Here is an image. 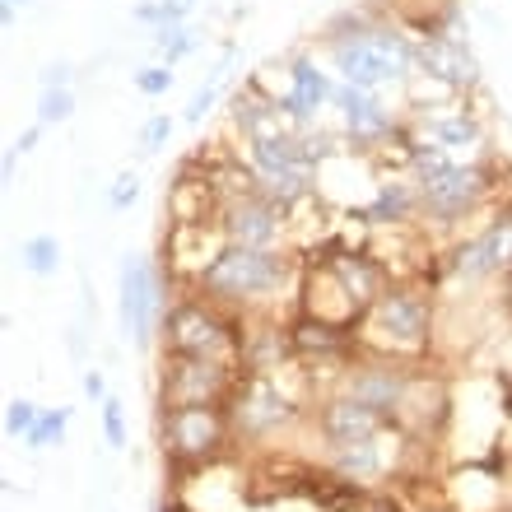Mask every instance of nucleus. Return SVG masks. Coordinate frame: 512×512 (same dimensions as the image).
I'll return each mask as SVG.
<instances>
[{
  "label": "nucleus",
  "mask_w": 512,
  "mask_h": 512,
  "mask_svg": "<svg viewBox=\"0 0 512 512\" xmlns=\"http://www.w3.org/2000/svg\"><path fill=\"white\" fill-rule=\"evenodd\" d=\"M66 424H70V410L66 405H56V410H42L38 424H33V433H28L24 443L33 447V452H42V447H52L66 438Z\"/></svg>",
  "instance_id": "4be33fe9"
},
{
  "label": "nucleus",
  "mask_w": 512,
  "mask_h": 512,
  "mask_svg": "<svg viewBox=\"0 0 512 512\" xmlns=\"http://www.w3.org/2000/svg\"><path fill=\"white\" fill-rule=\"evenodd\" d=\"M84 396L94 405L108 401V378H103V368H89V373H84Z\"/></svg>",
  "instance_id": "7c9ffc66"
},
{
  "label": "nucleus",
  "mask_w": 512,
  "mask_h": 512,
  "mask_svg": "<svg viewBox=\"0 0 512 512\" xmlns=\"http://www.w3.org/2000/svg\"><path fill=\"white\" fill-rule=\"evenodd\" d=\"M284 70H289V94H280V108L289 112V122H294L298 131H312L317 117H322V108H331L336 75L317 66V56H308V52H294L284 61Z\"/></svg>",
  "instance_id": "f3484780"
},
{
  "label": "nucleus",
  "mask_w": 512,
  "mask_h": 512,
  "mask_svg": "<svg viewBox=\"0 0 512 512\" xmlns=\"http://www.w3.org/2000/svg\"><path fill=\"white\" fill-rule=\"evenodd\" d=\"M75 112V94L70 89H42L38 94V126H61Z\"/></svg>",
  "instance_id": "5701e85b"
},
{
  "label": "nucleus",
  "mask_w": 512,
  "mask_h": 512,
  "mask_svg": "<svg viewBox=\"0 0 512 512\" xmlns=\"http://www.w3.org/2000/svg\"><path fill=\"white\" fill-rule=\"evenodd\" d=\"M38 84H42V89H70V66H66V61L47 66V70L38 75Z\"/></svg>",
  "instance_id": "2f4dec72"
},
{
  "label": "nucleus",
  "mask_w": 512,
  "mask_h": 512,
  "mask_svg": "<svg viewBox=\"0 0 512 512\" xmlns=\"http://www.w3.org/2000/svg\"><path fill=\"white\" fill-rule=\"evenodd\" d=\"M168 135H173V117H168V112H154V117L140 126V149H149V154H154V149L168 145Z\"/></svg>",
  "instance_id": "cd10ccee"
},
{
  "label": "nucleus",
  "mask_w": 512,
  "mask_h": 512,
  "mask_svg": "<svg viewBox=\"0 0 512 512\" xmlns=\"http://www.w3.org/2000/svg\"><path fill=\"white\" fill-rule=\"evenodd\" d=\"M345 219H364L368 229H405L410 219H419V187L415 177H382L373 201L350 210Z\"/></svg>",
  "instance_id": "a211bd4d"
},
{
  "label": "nucleus",
  "mask_w": 512,
  "mask_h": 512,
  "mask_svg": "<svg viewBox=\"0 0 512 512\" xmlns=\"http://www.w3.org/2000/svg\"><path fill=\"white\" fill-rule=\"evenodd\" d=\"M177 275H163L149 256L131 252L122 261V298H117V312H122V336L131 345H154L163 326V312L173 303V294H163Z\"/></svg>",
  "instance_id": "1a4fd4ad"
},
{
  "label": "nucleus",
  "mask_w": 512,
  "mask_h": 512,
  "mask_svg": "<svg viewBox=\"0 0 512 512\" xmlns=\"http://www.w3.org/2000/svg\"><path fill=\"white\" fill-rule=\"evenodd\" d=\"M326 56H331V75L336 80L368 89V94H382V89H405L415 80L419 42L396 19H382L378 28H368L364 38L331 42Z\"/></svg>",
  "instance_id": "7ed1b4c3"
},
{
  "label": "nucleus",
  "mask_w": 512,
  "mask_h": 512,
  "mask_svg": "<svg viewBox=\"0 0 512 512\" xmlns=\"http://www.w3.org/2000/svg\"><path fill=\"white\" fill-rule=\"evenodd\" d=\"M215 98H219V84H205V89H196V94H191V103H187V112H182V122L201 126V117L215 108Z\"/></svg>",
  "instance_id": "c85d7f7f"
},
{
  "label": "nucleus",
  "mask_w": 512,
  "mask_h": 512,
  "mask_svg": "<svg viewBox=\"0 0 512 512\" xmlns=\"http://www.w3.org/2000/svg\"><path fill=\"white\" fill-rule=\"evenodd\" d=\"M419 187V219L433 224V229H457L461 219L480 215L494 196H499V182H494V163H457L447 168L443 177L433 182H415Z\"/></svg>",
  "instance_id": "0eeeda50"
},
{
  "label": "nucleus",
  "mask_w": 512,
  "mask_h": 512,
  "mask_svg": "<svg viewBox=\"0 0 512 512\" xmlns=\"http://www.w3.org/2000/svg\"><path fill=\"white\" fill-rule=\"evenodd\" d=\"M438 312H433V289L419 280H391L387 294L364 312L359 322V350L396 359V364H429Z\"/></svg>",
  "instance_id": "f03ea898"
},
{
  "label": "nucleus",
  "mask_w": 512,
  "mask_h": 512,
  "mask_svg": "<svg viewBox=\"0 0 512 512\" xmlns=\"http://www.w3.org/2000/svg\"><path fill=\"white\" fill-rule=\"evenodd\" d=\"M298 252H256V247H224L210 266L191 280V289L238 317H270L280 294L298 280Z\"/></svg>",
  "instance_id": "f257e3e1"
},
{
  "label": "nucleus",
  "mask_w": 512,
  "mask_h": 512,
  "mask_svg": "<svg viewBox=\"0 0 512 512\" xmlns=\"http://www.w3.org/2000/svg\"><path fill=\"white\" fill-rule=\"evenodd\" d=\"M229 443H238L229 405H168V410H159L163 466L173 475H191L219 461L229 452Z\"/></svg>",
  "instance_id": "39448f33"
},
{
  "label": "nucleus",
  "mask_w": 512,
  "mask_h": 512,
  "mask_svg": "<svg viewBox=\"0 0 512 512\" xmlns=\"http://www.w3.org/2000/svg\"><path fill=\"white\" fill-rule=\"evenodd\" d=\"M159 5H163V24H182L196 0H159Z\"/></svg>",
  "instance_id": "473e14b6"
},
{
  "label": "nucleus",
  "mask_w": 512,
  "mask_h": 512,
  "mask_svg": "<svg viewBox=\"0 0 512 512\" xmlns=\"http://www.w3.org/2000/svg\"><path fill=\"white\" fill-rule=\"evenodd\" d=\"M447 270H452L457 280H466V284L494 280V275L508 280L512 275V196L494 210V219H489L475 238H461V243L452 247Z\"/></svg>",
  "instance_id": "f8f14e48"
},
{
  "label": "nucleus",
  "mask_w": 512,
  "mask_h": 512,
  "mask_svg": "<svg viewBox=\"0 0 512 512\" xmlns=\"http://www.w3.org/2000/svg\"><path fill=\"white\" fill-rule=\"evenodd\" d=\"M5 5H24V0H5Z\"/></svg>",
  "instance_id": "a19ab883"
},
{
  "label": "nucleus",
  "mask_w": 512,
  "mask_h": 512,
  "mask_svg": "<svg viewBox=\"0 0 512 512\" xmlns=\"http://www.w3.org/2000/svg\"><path fill=\"white\" fill-rule=\"evenodd\" d=\"M503 312H508V317H512V275H508V280H503Z\"/></svg>",
  "instance_id": "58836bf2"
},
{
  "label": "nucleus",
  "mask_w": 512,
  "mask_h": 512,
  "mask_svg": "<svg viewBox=\"0 0 512 512\" xmlns=\"http://www.w3.org/2000/svg\"><path fill=\"white\" fill-rule=\"evenodd\" d=\"M391 10V19L415 33L419 42L424 38H443V33H457V0H382Z\"/></svg>",
  "instance_id": "6ab92c4d"
},
{
  "label": "nucleus",
  "mask_w": 512,
  "mask_h": 512,
  "mask_svg": "<svg viewBox=\"0 0 512 512\" xmlns=\"http://www.w3.org/2000/svg\"><path fill=\"white\" fill-rule=\"evenodd\" d=\"M159 512H191L187 508V503H182V499H177V494H173V499H163V508Z\"/></svg>",
  "instance_id": "4c0bfd02"
},
{
  "label": "nucleus",
  "mask_w": 512,
  "mask_h": 512,
  "mask_svg": "<svg viewBox=\"0 0 512 512\" xmlns=\"http://www.w3.org/2000/svg\"><path fill=\"white\" fill-rule=\"evenodd\" d=\"M387 424L391 419L382 415V410L354 401V396H345V391H326L322 401L312 405V429H317V438L326 443V452H340V447L364 443V438L382 433Z\"/></svg>",
  "instance_id": "2eb2a0df"
},
{
  "label": "nucleus",
  "mask_w": 512,
  "mask_h": 512,
  "mask_svg": "<svg viewBox=\"0 0 512 512\" xmlns=\"http://www.w3.org/2000/svg\"><path fill=\"white\" fill-rule=\"evenodd\" d=\"M19 266H24L28 275L47 280V275H56V270H61V243H56L52 233H33V238H24V243H19Z\"/></svg>",
  "instance_id": "aec40b11"
},
{
  "label": "nucleus",
  "mask_w": 512,
  "mask_h": 512,
  "mask_svg": "<svg viewBox=\"0 0 512 512\" xmlns=\"http://www.w3.org/2000/svg\"><path fill=\"white\" fill-rule=\"evenodd\" d=\"M135 19H140V24L163 28V5H159V0H145V5H135Z\"/></svg>",
  "instance_id": "72a5a7b5"
},
{
  "label": "nucleus",
  "mask_w": 512,
  "mask_h": 512,
  "mask_svg": "<svg viewBox=\"0 0 512 512\" xmlns=\"http://www.w3.org/2000/svg\"><path fill=\"white\" fill-rule=\"evenodd\" d=\"M331 108L340 112V122H345V149H354V154H382L405 126V117H396L378 94L354 89V84H345V80H336Z\"/></svg>",
  "instance_id": "9b49d317"
},
{
  "label": "nucleus",
  "mask_w": 512,
  "mask_h": 512,
  "mask_svg": "<svg viewBox=\"0 0 512 512\" xmlns=\"http://www.w3.org/2000/svg\"><path fill=\"white\" fill-rule=\"evenodd\" d=\"M243 336L247 317L224 312L219 303L191 289V294H177L163 312L159 354H191V359H219V364L243 368Z\"/></svg>",
  "instance_id": "20e7f679"
},
{
  "label": "nucleus",
  "mask_w": 512,
  "mask_h": 512,
  "mask_svg": "<svg viewBox=\"0 0 512 512\" xmlns=\"http://www.w3.org/2000/svg\"><path fill=\"white\" fill-rule=\"evenodd\" d=\"M135 89L145 98H163L168 89H173V66H145L135 70Z\"/></svg>",
  "instance_id": "a878e982"
},
{
  "label": "nucleus",
  "mask_w": 512,
  "mask_h": 512,
  "mask_svg": "<svg viewBox=\"0 0 512 512\" xmlns=\"http://www.w3.org/2000/svg\"><path fill=\"white\" fill-rule=\"evenodd\" d=\"M154 42H159V52H163V66H177L182 56H191L196 47H201V38H196L187 24H163V28H154Z\"/></svg>",
  "instance_id": "412c9836"
},
{
  "label": "nucleus",
  "mask_w": 512,
  "mask_h": 512,
  "mask_svg": "<svg viewBox=\"0 0 512 512\" xmlns=\"http://www.w3.org/2000/svg\"><path fill=\"white\" fill-rule=\"evenodd\" d=\"M243 382L238 364H219V359H191V354H159V410L168 405H229L233 391Z\"/></svg>",
  "instance_id": "6e6552de"
},
{
  "label": "nucleus",
  "mask_w": 512,
  "mask_h": 512,
  "mask_svg": "<svg viewBox=\"0 0 512 512\" xmlns=\"http://www.w3.org/2000/svg\"><path fill=\"white\" fill-rule=\"evenodd\" d=\"M410 131H415V140L443 149V154H452L457 163L485 159V122H480L471 108H461V103H443V108H433V112H415V117H410Z\"/></svg>",
  "instance_id": "ddd939ff"
},
{
  "label": "nucleus",
  "mask_w": 512,
  "mask_h": 512,
  "mask_svg": "<svg viewBox=\"0 0 512 512\" xmlns=\"http://www.w3.org/2000/svg\"><path fill=\"white\" fill-rule=\"evenodd\" d=\"M135 201H140V177H135V173H122V177H117V182L108 187V210H117V215H122V210H131Z\"/></svg>",
  "instance_id": "bb28decb"
},
{
  "label": "nucleus",
  "mask_w": 512,
  "mask_h": 512,
  "mask_svg": "<svg viewBox=\"0 0 512 512\" xmlns=\"http://www.w3.org/2000/svg\"><path fill=\"white\" fill-rule=\"evenodd\" d=\"M499 387H503V415L512 419V378H499Z\"/></svg>",
  "instance_id": "e433bc0d"
},
{
  "label": "nucleus",
  "mask_w": 512,
  "mask_h": 512,
  "mask_svg": "<svg viewBox=\"0 0 512 512\" xmlns=\"http://www.w3.org/2000/svg\"><path fill=\"white\" fill-rule=\"evenodd\" d=\"M215 229H219V238H224V247L289 252V247H284V238H289V210H280L275 201H266L261 191L219 205Z\"/></svg>",
  "instance_id": "9d476101"
},
{
  "label": "nucleus",
  "mask_w": 512,
  "mask_h": 512,
  "mask_svg": "<svg viewBox=\"0 0 512 512\" xmlns=\"http://www.w3.org/2000/svg\"><path fill=\"white\" fill-rule=\"evenodd\" d=\"M415 75L429 80L433 89H443L447 98H461V94H475V89H480V61H475V52L466 47V38H457V33L419 42Z\"/></svg>",
  "instance_id": "4468645a"
},
{
  "label": "nucleus",
  "mask_w": 512,
  "mask_h": 512,
  "mask_svg": "<svg viewBox=\"0 0 512 512\" xmlns=\"http://www.w3.org/2000/svg\"><path fill=\"white\" fill-rule=\"evenodd\" d=\"M14 163H19V149L5 145V154H0V182L5 187H14Z\"/></svg>",
  "instance_id": "f704fd0d"
},
{
  "label": "nucleus",
  "mask_w": 512,
  "mask_h": 512,
  "mask_svg": "<svg viewBox=\"0 0 512 512\" xmlns=\"http://www.w3.org/2000/svg\"><path fill=\"white\" fill-rule=\"evenodd\" d=\"M447 415H452V391H447V378L443 373H429V364L415 368V378H410V387H405V396H401V405H396L391 424L405 429L415 443H429V438L443 433Z\"/></svg>",
  "instance_id": "dca6fc26"
},
{
  "label": "nucleus",
  "mask_w": 512,
  "mask_h": 512,
  "mask_svg": "<svg viewBox=\"0 0 512 512\" xmlns=\"http://www.w3.org/2000/svg\"><path fill=\"white\" fill-rule=\"evenodd\" d=\"M0 28H14V5H0Z\"/></svg>",
  "instance_id": "ea45409f"
},
{
  "label": "nucleus",
  "mask_w": 512,
  "mask_h": 512,
  "mask_svg": "<svg viewBox=\"0 0 512 512\" xmlns=\"http://www.w3.org/2000/svg\"><path fill=\"white\" fill-rule=\"evenodd\" d=\"M38 135H42V126H38V122H33V126H28V131H19V135H14L10 145H14V149H19V154H28V149H38Z\"/></svg>",
  "instance_id": "c9c22d12"
},
{
  "label": "nucleus",
  "mask_w": 512,
  "mask_h": 512,
  "mask_svg": "<svg viewBox=\"0 0 512 512\" xmlns=\"http://www.w3.org/2000/svg\"><path fill=\"white\" fill-rule=\"evenodd\" d=\"M103 433H108L112 452H122V447H126V410H122V401H117V396H108V401H103Z\"/></svg>",
  "instance_id": "393cba45"
},
{
  "label": "nucleus",
  "mask_w": 512,
  "mask_h": 512,
  "mask_svg": "<svg viewBox=\"0 0 512 512\" xmlns=\"http://www.w3.org/2000/svg\"><path fill=\"white\" fill-rule=\"evenodd\" d=\"M38 405L28 401V396H14L10 405H5V433H10V438H28V433H33V424H38Z\"/></svg>",
  "instance_id": "b1692460"
},
{
  "label": "nucleus",
  "mask_w": 512,
  "mask_h": 512,
  "mask_svg": "<svg viewBox=\"0 0 512 512\" xmlns=\"http://www.w3.org/2000/svg\"><path fill=\"white\" fill-rule=\"evenodd\" d=\"M289 373V368H284ZM284 373H243L238 391L229 401V419H233V438L238 443H266L280 429L303 419V396L284 391Z\"/></svg>",
  "instance_id": "423d86ee"
},
{
  "label": "nucleus",
  "mask_w": 512,
  "mask_h": 512,
  "mask_svg": "<svg viewBox=\"0 0 512 512\" xmlns=\"http://www.w3.org/2000/svg\"><path fill=\"white\" fill-rule=\"evenodd\" d=\"M354 512H405V503L396 499V494H387V489H368Z\"/></svg>",
  "instance_id": "c756f323"
}]
</instances>
